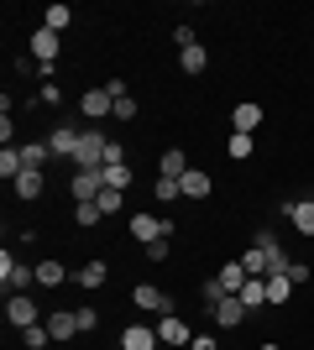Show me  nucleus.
<instances>
[{
	"instance_id": "dca6fc26",
	"label": "nucleus",
	"mask_w": 314,
	"mask_h": 350,
	"mask_svg": "<svg viewBox=\"0 0 314 350\" xmlns=\"http://www.w3.org/2000/svg\"><path fill=\"white\" fill-rule=\"evenodd\" d=\"M179 189H183V199H209L215 178H209V173H199V167H189V173L179 178Z\"/></svg>"
},
{
	"instance_id": "412c9836",
	"label": "nucleus",
	"mask_w": 314,
	"mask_h": 350,
	"mask_svg": "<svg viewBox=\"0 0 314 350\" xmlns=\"http://www.w3.org/2000/svg\"><path fill=\"white\" fill-rule=\"evenodd\" d=\"M100 178H105V189H131V162H116V167H100Z\"/></svg>"
},
{
	"instance_id": "423d86ee",
	"label": "nucleus",
	"mask_w": 314,
	"mask_h": 350,
	"mask_svg": "<svg viewBox=\"0 0 314 350\" xmlns=\"http://www.w3.org/2000/svg\"><path fill=\"white\" fill-rule=\"evenodd\" d=\"M131 304L147 308V314H179V304H173L163 288H152V282H136V288H131Z\"/></svg>"
},
{
	"instance_id": "58836bf2",
	"label": "nucleus",
	"mask_w": 314,
	"mask_h": 350,
	"mask_svg": "<svg viewBox=\"0 0 314 350\" xmlns=\"http://www.w3.org/2000/svg\"><path fill=\"white\" fill-rule=\"evenodd\" d=\"M116 162H126V146L110 142V146H105V167H116Z\"/></svg>"
},
{
	"instance_id": "4468645a",
	"label": "nucleus",
	"mask_w": 314,
	"mask_h": 350,
	"mask_svg": "<svg viewBox=\"0 0 314 350\" xmlns=\"http://www.w3.org/2000/svg\"><path fill=\"white\" fill-rule=\"evenodd\" d=\"M42 324H47V335H53V340H74L79 335V314H68V308H53Z\"/></svg>"
},
{
	"instance_id": "c756f323",
	"label": "nucleus",
	"mask_w": 314,
	"mask_h": 350,
	"mask_svg": "<svg viewBox=\"0 0 314 350\" xmlns=\"http://www.w3.org/2000/svg\"><path fill=\"white\" fill-rule=\"evenodd\" d=\"M63 278H68V272H63L58 262H37V282H42V288H58Z\"/></svg>"
},
{
	"instance_id": "f8f14e48",
	"label": "nucleus",
	"mask_w": 314,
	"mask_h": 350,
	"mask_svg": "<svg viewBox=\"0 0 314 350\" xmlns=\"http://www.w3.org/2000/svg\"><path fill=\"white\" fill-rule=\"evenodd\" d=\"M231 126H236L241 136H257V126H262V105H257V100H241L236 110H231Z\"/></svg>"
},
{
	"instance_id": "4c0bfd02",
	"label": "nucleus",
	"mask_w": 314,
	"mask_h": 350,
	"mask_svg": "<svg viewBox=\"0 0 314 350\" xmlns=\"http://www.w3.org/2000/svg\"><path fill=\"white\" fill-rule=\"evenodd\" d=\"M220 298H225V288H220V278H209V282H205V304H209V308H215V304H220Z\"/></svg>"
},
{
	"instance_id": "bb28decb",
	"label": "nucleus",
	"mask_w": 314,
	"mask_h": 350,
	"mask_svg": "<svg viewBox=\"0 0 314 350\" xmlns=\"http://www.w3.org/2000/svg\"><path fill=\"white\" fill-rule=\"evenodd\" d=\"M47 157H53L47 142H27V146H21V162H27V167H47Z\"/></svg>"
},
{
	"instance_id": "f03ea898",
	"label": "nucleus",
	"mask_w": 314,
	"mask_h": 350,
	"mask_svg": "<svg viewBox=\"0 0 314 350\" xmlns=\"http://www.w3.org/2000/svg\"><path fill=\"white\" fill-rule=\"evenodd\" d=\"M126 225H131L136 246H152V241H173V235H179V225H173V219H163V215H142V209H136Z\"/></svg>"
},
{
	"instance_id": "0eeeda50",
	"label": "nucleus",
	"mask_w": 314,
	"mask_h": 350,
	"mask_svg": "<svg viewBox=\"0 0 314 350\" xmlns=\"http://www.w3.org/2000/svg\"><path fill=\"white\" fill-rule=\"evenodd\" d=\"M278 215L293 219V230H299V235H314V199H283Z\"/></svg>"
},
{
	"instance_id": "f704fd0d",
	"label": "nucleus",
	"mask_w": 314,
	"mask_h": 350,
	"mask_svg": "<svg viewBox=\"0 0 314 350\" xmlns=\"http://www.w3.org/2000/svg\"><path fill=\"white\" fill-rule=\"evenodd\" d=\"M173 42H179V53H183V47H194L199 37H194V27H189V21H179V27H173Z\"/></svg>"
},
{
	"instance_id": "37998d69",
	"label": "nucleus",
	"mask_w": 314,
	"mask_h": 350,
	"mask_svg": "<svg viewBox=\"0 0 314 350\" xmlns=\"http://www.w3.org/2000/svg\"><path fill=\"white\" fill-rule=\"evenodd\" d=\"M257 350H278V345H257Z\"/></svg>"
},
{
	"instance_id": "7ed1b4c3",
	"label": "nucleus",
	"mask_w": 314,
	"mask_h": 350,
	"mask_svg": "<svg viewBox=\"0 0 314 350\" xmlns=\"http://www.w3.org/2000/svg\"><path fill=\"white\" fill-rule=\"evenodd\" d=\"M27 282H37V267L16 262L11 251H0V288H5V298H11V293H27Z\"/></svg>"
},
{
	"instance_id": "5701e85b",
	"label": "nucleus",
	"mask_w": 314,
	"mask_h": 350,
	"mask_svg": "<svg viewBox=\"0 0 314 350\" xmlns=\"http://www.w3.org/2000/svg\"><path fill=\"white\" fill-rule=\"evenodd\" d=\"M220 288L225 293H241V288H246V267H241V262H225L220 267Z\"/></svg>"
},
{
	"instance_id": "473e14b6",
	"label": "nucleus",
	"mask_w": 314,
	"mask_h": 350,
	"mask_svg": "<svg viewBox=\"0 0 314 350\" xmlns=\"http://www.w3.org/2000/svg\"><path fill=\"white\" fill-rule=\"evenodd\" d=\"M147 251V262H168L173 256V241H152V246H142Z\"/></svg>"
},
{
	"instance_id": "39448f33",
	"label": "nucleus",
	"mask_w": 314,
	"mask_h": 350,
	"mask_svg": "<svg viewBox=\"0 0 314 350\" xmlns=\"http://www.w3.org/2000/svg\"><path fill=\"white\" fill-rule=\"evenodd\" d=\"M31 58H37V63H42V73H47V79H53V63H58V53H63V42H58V31H47V27H37V31H31Z\"/></svg>"
},
{
	"instance_id": "79ce46f5",
	"label": "nucleus",
	"mask_w": 314,
	"mask_h": 350,
	"mask_svg": "<svg viewBox=\"0 0 314 350\" xmlns=\"http://www.w3.org/2000/svg\"><path fill=\"white\" fill-rule=\"evenodd\" d=\"M105 94H110V100H126L131 89H126V79H110V84H105Z\"/></svg>"
},
{
	"instance_id": "20e7f679",
	"label": "nucleus",
	"mask_w": 314,
	"mask_h": 350,
	"mask_svg": "<svg viewBox=\"0 0 314 350\" xmlns=\"http://www.w3.org/2000/svg\"><path fill=\"white\" fill-rule=\"evenodd\" d=\"M189 340H194V329L179 314H157V345L163 350H189Z\"/></svg>"
},
{
	"instance_id": "f3484780",
	"label": "nucleus",
	"mask_w": 314,
	"mask_h": 350,
	"mask_svg": "<svg viewBox=\"0 0 314 350\" xmlns=\"http://www.w3.org/2000/svg\"><path fill=\"white\" fill-rule=\"evenodd\" d=\"M42 189H47V173H42V167H27V173L16 178V199H42Z\"/></svg>"
},
{
	"instance_id": "f257e3e1",
	"label": "nucleus",
	"mask_w": 314,
	"mask_h": 350,
	"mask_svg": "<svg viewBox=\"0 0 314 350\" xmlns=\"http://www.w3.org/2000/svg\"><path fill=\"white\" fill-rule=\"evenodd\" d=\"M105 146H110V136H105L100 126H90V131L79 136V152H74V173H100V167H105Z\"/></svg>"
},
{
	"instance_id": "ea45409f",
	"label": "nucleus",
	"mask_w": 314,
	"mask_h": 350,
	"mask_svg": "<svg viewBox=\"0 0 314 350\" xmlns=\"http://www.w3.org/2000/svg\"><path fill=\"white\" fill-rule=\"evenodd\" d=\"M288 282H293V288H299V282H309V267H304V262H288Z\"/></svg>"
},
{
	"instance_id": "2eb2a0df",
	"label": "nucleus",
	"mask_w": 314,
	"mask_h": 350,
	"mask_svg": "<svg viewBox=\"0 0 314 350\" xmlns=\"http://www.w3.org/2000/svg\"><path fill=\"white\" fill-rule=\"evenodd\" d=\"M79 136H84V131H74V126H58V131L47 136V152H53V157H68V162H74V152H79Z\"/></svg>"
},
{
	"instance_id": "a19ab883",
	"label": "nucleus",
	"mask_w": 314,
	"mask_h": 350,
	"mask_svg": "<svg viewBox=\"0 0 314 350\" xmlns=\"http://www.w3.org/2000/svg\"><path fill=\"white\" fill-rule=\"evenodd\" d=\"M189 350H220V340H215V335H194V340H189Z\"/></svg>"
},
{
	"instance_id": "aec40b11",
	"label": "nucleus",
	"mask_w": 314,
	"mask_h": 350,
	"mask_svg": "<svg viewBox=\"0 0 314 350\" xmlns=\"http://www.w3.org/2000/svg\"><path fill=\"white\" fill-rule=\"evenodd\" d=\"M183 173H189V157H183L179 146H168L163 162H157V178H183Z\"/></svg>"
},
{
	"instance_id": "4be33fe9",
	"label": "nucleus",
	"mask_w": 314,
	"mask_h": 350,
	"mask_svg": "<svg viewBox=\"0 0 314 350\" xmlns=\"http://www.w3.org/2000/svg\"><path fill=\"white\" fill-rule=\"evenodd\" d=\"M293 298V282H288V272H272L267 278V304H288Z\"/></svg>"
},
{
	"instance_id": "6ab92c4d",
	"label": "nucleus",
	"mask_w": 314,
	"mask_h": 350,
	"mask_svg": "<svg viewBox=\"0 0 314 350\" xmlns=\"http://www.w3.org/2000/svg\"><path fill=\"white\" fill-rule=\"evenodd\" d=\"M105 278H110V267H105V262H84V267H79V272H74V282H79V288H105Z\"/></svg>"
},
{
	"instance_id": "72a5a7b5",
	"label": "nucleus",
	"mask_w": 314,
	"mask_h": 350,
	"mask_svg": "<svg viewBox=\"0 0 314 350\" xmlns=\"http://www.w3.org/2000/svg\"><path fill=\"white\" fill-rule=\"evenodd\" d=\"M37 100H42V105H63V89H58V79H47V84L37 89Z\"/></svg>"
},
{
	"instance_id": "a211bd4d",
	"label": "nucleus",
	"mask_w": 314,
	"mask_h": 350,
	"mask_svg": "<svg viewBox=\"0 0 314 350\" xmlns=\"http://www.w3.org/2000/svg\"><path fill=\"white\" fill-rule=\"evenodd\" d=\"M236 298L246 304V314H252V308H267V278H246V288H241Z\"/></svg>"
},
{
	"instance_id": "ddd939ff",
	"label": "nucleus",
	"mask_w": 314,
	"mask_h": 350,
	"mask_svg": "<svg viewBox=\"0 0 314 350\" xmlns=\"http://www.w3.org/2000/svg\"><path fill=\"white\" fill-rule=\"evenodd\" d=\"M79 110H84V116H90L94 126H100L105 116H116V100H110V94H105V89H90V94H84V100H79Z\"/></svg>"
},
{
	"instance_id": "9d476101",
	"label": "nucleus",
	"mask_w": 314,
	"mask_h": 350,
	"mask_svg": "<svg viewBox=\"0 0 314 350\" xmlns=\"http://www.w3.org/2000/svg\"><path fill=\"white\" fill-rule=\"evenodd\" d=\"M68 193H74V204H94L105 193V178L100 173H74L68 178Z\"/></svg>"
},
{
	"instance_id": "9b49d317",
	"label": "nucleus",
	"mask_w": 314,
	"mask_h": 350,
	"mask_svg": "<svg viewBox=\"0 0 314 350\" xmlns=\"http://www.w3.org/2000/svg\"><path fill=\"white\" fill-rule=\"evenodd\" d=\"M209 319H215V324H220V329H236V324H241V319H246V304H241V298H236V293H225V298H220V304H215V308H209Z\"/></svg>"
},
{
	"instance_id": "7c9ffc66",
	"label": "nucleus",
	"mask_w": 314,
	"mask_h": 350,
	"mask_svg": "<svg viewBox=\"0 0 314 350\" xmlns=\"http://www.w3.org/2000/svg\"><path fill=\"white\" fill-rule=\"evenodd\" d=\"M47 340H53V335H47V324H31V329H21V345H27V350H47Z\"/></svg>"
},
{
	"instance_id": "6e6552de",
	"label": "nucleus",
	"mask_w": 314,
	"mask_h": 350,
	"mask_svg": "<svg viewBox=\"0 0 314 350\" xmlns=\"http://www.w3.org/2000/svg\"><path fill=\"white\" fill-rule=\"evenodd\" d=\"M5 319H11L16 329H31V324H42V319H37V304H31L27 293H11V298H5Z\"/></svg>"
},
{
	"instance_id": "cd10ccee",
	"label": "nucleus",
	"mask_w": 314,
	"mask_h": 350,
	"mask_svg": "<svg viewBox=\"0 0 314 350\" xmlns=\"http://www.w3.org/2000/svg\"><path fill=\"white\" fill-rule=\"evenodd\" d=\"M179 178H157V183H152V199H157V204H173V199H179Z\"/></svg>"
},
{
	"instance_id": "b1692460",
	"label": "nucleus",
	"mask_w": 314,
	"mask_h": 350,
	"mask_svg": "<svg viewBox=\"0 0 314 350\" xmlns=\"http://www.w3.org/2000/svg\"><path fill=\"white\" fill-rule=\"evenodd\" d=\"M205 63H209V53H205L199 42H194V47H183V53H179V68H183V73H205Z\"/></svg>"
},
{
	"instance_id": "a878e982",
	"label": "nucleus",
	"mask_w": 314,
	"mask_h": 350,
	"mask_svg": "<svg viewBox=\"0 0 314 350\" xmlns=\"http://www.w3.org/2000/svg\"><path fill=\"white\" fill-rule=\"evenodd\" d=\"M252 146H257V136H241V131H231V142H225V152H231V157H236V162H246V157H252Z\"/></svg>"
},
{
	"instance_id": "c85d7f7f",
	"label": "nucleus",
	"mask_w": 314,
	"mask_h": 350,
	"mask_svg": "<svg viewBox=\"0 0 314 350\" xmlns=\"http://www.w3.org/2000/svg\"><path fill=\"white\" fill-rule=\"evenodd\" d=\"M100 219H105V209H100V204H74V225H84V230H94Z\"/></svg>"
},
{
	"instance_id": "2f4dec72",
	"label": "nucleus",
	"mask_w": 314,
	"mask_h": 350,
	"mask_svg": "<svg viewBox=\"0 0 314 350\" xmlns=\"http://www.w3.org/2000/svg\"><path fill=\"white\" fill-rule=\"evenodd\" d=\"M94 204H100L105 215H120V209H126V193H120V189H105L100 199H94Z\"/></svg>"
},
{
	"instance_id": "c9c22d12",
	"label": "nucleus",
	"mask_w": 314,
	"mask_h": 350,
	"mask_svg": "<svg viewBox=\"0 0 314 350\" xmlns=\"http://www.w3.org/2000/svg\"><path fill=\"white\" fill-rule=\"evenodd\" d=\"M79 314V335H90V329H100V314H94V308H74Z\"/></svg>"
},
{
	"instance_id": "e433bc0d",
	"label": "nucleus",
	"mask_w": 314,
	"mask_h": 350,
	"mask_svg": "<svg viewBox=\"0 0 314 350\" xmlns=\"http://www.w3.org/2000/svg\"><path fill=\"white\" fill-rule=\"evenodd\" d=\"M116 120H126V126L136 120V100H131V94H126V100H116Z\"/></svg>"
},
{
	"instance_id": "1a4fd4ad",
	"label": "nucleus",
	"mask_w": 314,
	"mask_h": 350,
	"mask_svg": "<svg viewBox=\"0 0 314 350\" xmlns=\"http://www.w3.org/2000/svg\"><path fill=\"white\" fill-rule=\"evenodd\" d=\"M120 350H163L157 345V324H126L120 329Z\"/></svg>"
},
{
	"instance_id": "393cba45",
	"label": "nucleus",
	"mask_w": 314,
	"mask_h": 350,
	"mask_svg": "<svg viewBox=\"0 0 314 350\" xmlns=\"http://www.w3.org/2000/svg\"><path fill=\"white\" fill-rule=\"evenodd\" d=\"M68 21H74V11H68V5H47V11H42V27L58 31V37H63V27H68Z\"/></svg>"
}]
</instances>
